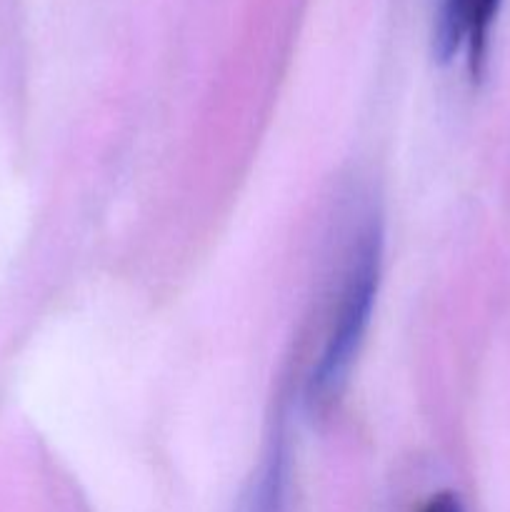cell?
<instances>
[{
	"instance_id": "3957f363",
	"label": "cell",
	"mask_w": 510,
	"mask_h": 512,
	"mask_svg": "<svg viewBox=\"0 0 510 512\" xmlns=\"http://www.w3.org/2000/svg\"><path fill=\"white\" fill-rule=\"evenodd\" d=\"M420 512H465L460 505L458 495L453 493H438L420 508Z\"/></svg>"
},
{
	"instance_id": "6da1fadb",
	"label": "cell",
	"mask_w": 510,
	"mask_h": 512,
	"mask_svg": "<svg viewBox=\"0 0 510 512\" xmlns=\"http://www.w3.org/2000/svg\"><path fill=\"white\" fill-rule=\"evenodd\" d=\"M380 278V233L373 223L353 235L328 310L323 345L308 375V400L325 405L340 393L373 313Z\"/></svg>"
},
{
	"instance_id": "7a4b0ae2",
	"label": "cell",
	"mask_w": 510,
	"mask_h": 512,
	"mask_svg": "<svg viewBox=\"0 0 510 512\" xmlns=\"http://www.w3.org/2000/svg\"><path fill=\"white\" fill-rule=\"evenodd\" d=\"M500 0H440L438 50L450 58L465 50L470 68L480 70L488 50V35L498 15Z\"/></svg>"
}]
</instances>
